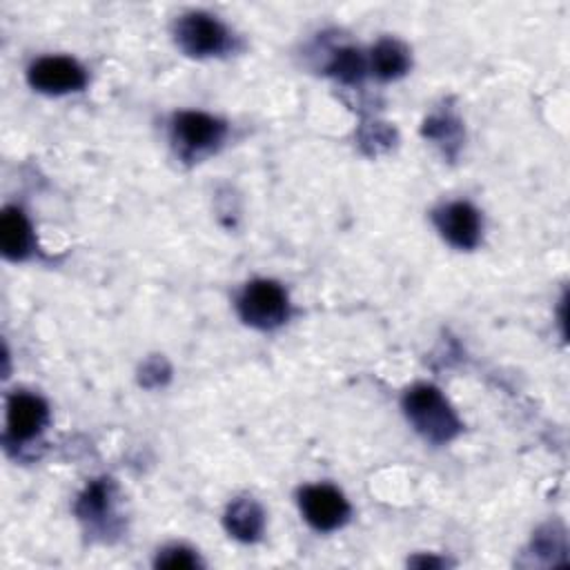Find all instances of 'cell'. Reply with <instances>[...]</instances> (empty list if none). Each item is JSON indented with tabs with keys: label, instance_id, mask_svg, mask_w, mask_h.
<instances>
[{
	"label": "cell",
	"instance_id": "obj_4",
	"mask_svg": "<svg viewBox=\"0 0 570 570\" xmlns=\"http://www.w3.org/2000/svg\"><path fill=\"white\" fill-rule=\"evenodd\" d=\"M85 80L82 67L67 56H45L29 67V82L42 94L78 91Z\"/></svg>",
	"mask_w": 570,
	"mask_h": 570
},
{
	"label": "cell",
	"instance_id": "obj_10",
	"mask_svg": "<svg viewBox=\"0 0 570 570\" xmlns=\"http://www.w3.org/2000/svg\"><path fill=\"white\" fill-rule=\"evenodd\" d=\"M227 530L243 541H254L263 530V510L252 499H236L225 517Z\"/></svg>",
	"mask_w": 570,
	"mask_h": 570
},
{
	"label": "cell",
	"instance_id": "obj_2",
	"mask_svg": "<svg viewBox=\"0 0 570 570\" xmlns=\"http://www.w3.org/2000/svg\"><path fill=\"white\" fill-rule=\"evenodd\" d=\"M238 312L243 321L254 327H276L287 316V294L274 281H254L243 289L238 298Z\"/></svg>",
	"mask_w": 570,
	"mask_h": 570
},
{
	"label": "cell",
	"instance_id": "obj_7",
	"mask_svg": "<svg viewBox=\"0 0 570 570\" xmlns=\"http://www.w3.org/2000/svg\"><path fill=\"white\" fill-rule=\"evenodd\" d=\"M439 232L459 249H470L479 243L481 220L472 205L468 203H450L436 214Z\"/></svg>",
	"mask_w": 570,
	"mask_h": 570
},
{
	"label": "cell",
	"instance_id": "obj_12",
	"mask_svg": "<svg viewBox=\"0 0 570 570\" xmlns=\"http://www.w3.org/2000/svg\"><path fill=\"white\" fill-rule=\"evenodd\" d=\"M330 71L336 73L341 80H347V82H354L361 78L363 73V60L358 56V51L354 49H343L334 56L332 65H330Z\"/></svg>",
	"mask_w": 570,
	"mask_h": 570
},
{
	"label": "cell",
	"instance_id": "obj_1",
	"mask_svg": "<svg viewBox=\"0 0 570 570\" xmlns=\"http://www.w3.org/2000/svg\"><path fill=\"white\" fill-rule=\"evenodd\" d=\"M403 407L412 425L432 443H445L461 430L454 410L432 385H414L405 394Z\"/></svg>",
	"mask_w": 570,
	"mask_h": 570
},
{
	"label": "cell",
	"instance_id": "obj_9",
	"mask_svg": "<svg viewBox=\"0 0 570 570\" xmlns=\"http://www.w3.org/2000/svg\"><path fill=\"white\" fill-rule=\"evenodd\" d=\"M0 247L11 261L24 258L31 247V227L20 209L7 207L0 216Z\"/></svg>",
	"mask_w": 570,
	"mask_h": 570
},
{
	"label": "cell",
	"instance_id": "obj_3",
	"mask_svg": "<svg viewBox=\"0 0 570 570\" xmlns=\"http://www.w3.org/2000/svg\"><path fill=\"white\" fill-rule=\"evenodd\" d=\"M176 40L189 56H214L227 47V31L207 13H187L176 24Z\"/></svg>",
	"mask_w": 570,
	"mask_h": 570
},
{
	"label": "cell",
	"instance_id": "obj_6",
	"mask_svg": "<svg viewBox=\"0 0 570 570\" xmlns=\"http://www.w3.org/2000/svg\"><path fill=\"white\" fill-rule=\"evenodd\" d=\"M47 419H49V412L42 399L27 392H16L9 396L7 430L16 441H27L36 436L45 428Z\"/></svg>",
	"mask_w": 570,
	"mask_h": 570
},
{
	"label": "cell",
	"instance_id": "obj_11",
	"mask_svg": "<svg viewBox=\"0 0 570 570\" xmlns=\"http://www.w3.org/2000/svg\"><path fill=\"white\" fill-rule=\"evenodd\" d=\"M372 67L379 78H396L407 69V53L394 40H381L372 51Z\"/></svg>",
	"mask_w": 570,
	"mask_h": 570
},
{
	"label": "cell",
	"instance_id": "obj_8",
	"mask_svg": "<svg viewBox=\"0 0 570 570\" xmlns=\"http://www.w3.org/2000/svg\"><path fill=\"white\" fill-rule=\"evenodd\" d=\"M223 122L203 111H183L176 116L174 136L187 151H203L223 138Z\"/></svg>",
	"mask_w": 570,
	"mask_h": 570
},
{
	"label": "cell",
	"instance_id": "obj_13",
	"mask_svg": "<svg viewBox=\"0 0 570 570\" xmlns=\"http://www.w3.org/2000/svg\"><path fill=\"white\" fill-rule=\"evenodd\" d=\"M156 566H160V568H196L198 559L187 548H167L158 554Z\"/></svg>",
	"mask_w": 570,
	"mask_h": 570
},
{
	"label": "cell",
	"instance_id": "obj_5",
	"mask_svg": "<svg viewBox=\"0 0 570 570\" xmlns=\"http://www.w3.org/2000/svg\"><path fill=\"white\" fill-rule=\"evenodd\" d=\"M301 510L316 530H334L347 519L350 505L332 485H309L301 492Z\"/></svg>",
	"mask_w": 570,
	"mask_h": 570
}]
</instances>
